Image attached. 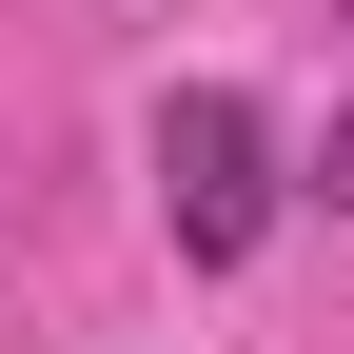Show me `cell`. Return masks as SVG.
<instances>
[{
  "label": "cell",
  "instance_id": "6da1fadb",
  "mask_svg": "<svg viewBox=\"0 0 354 354\" xmlns=\"http://www.w3.org/2000/svg\"><path fill=\"white\" fill-rule=\"evenodd\" d=\"M158 216H177L197 276H236V256L276 236V118H256L236 79H177L158 99Z\"/></svg>",
  "mask_w": 354,
  "mask_h": 354
},
{
  "label": "cell",
  "instance_id": "7a4b0ae2",
  "mask_svg": "<svg viewBox=\"0 0 354 354\" xmlns=\"http://www.w3.org/2000/svg\"><path fill=\"white\" fill-rule=\"evenodd\" d=\"M315 197H335V216H354V118H335V138H315Z\"/></svg>",
  "mask_w": 354,
  "mask_h": 354
}]
</instances>
